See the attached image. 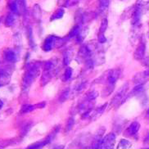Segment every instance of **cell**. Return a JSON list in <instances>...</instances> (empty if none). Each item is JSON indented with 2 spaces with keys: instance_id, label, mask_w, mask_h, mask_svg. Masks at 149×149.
Returning <instances> with one entry per match:
<instances>
[{
  "instance_id": "cell-1",
  "label": "cell",
  "mask_w": 149,
  "mask_h": 149,
  "mask_svg": "<svg viewBox=\"0 0 149 149\" xmlns=\"http://www.w3.org/2000/svg\"><path fill=\"white\" fill-rule=\"evenodd\" d=\"M42 64L39 61H33L27 64V67L23 75L22 88L23 91H27L31 88L32 84L40 75Z\"/></svg>"
},
{
  "instance_id": "cell-2",
  "label": "cell",
  "mask_w": 149,
  "mask_h": 149,
  "mask_svg": "<svg viewBox=\"0 0 149 149\" xmlns=\"http://www.w3.org/2000/svg\"><path fill=\"white\" fill-rule=\"evenodd\" d=\"M56 70V63L53 60L45 61L43 65V73L41 75V85L44 86L52 79Z\"/></svg>"
},
{
  "instance_id": "cell-3",
  "label": "cell",
  "mask_w": 149,
  "mask_h": 149,
  "mask_svg": "<svg viewBox=\"0 0 149 149\" xmlns=\"http://www.w3.org/2000/svg\"><path fill=\"white\" fill-rule=\"evenodd\" d=\"M128 88H129V84L125 83V84H123L120 88V90L117 92V93L111 99V105L112 107H118L121 104H123L125 101L127 99L126 93H127Z\"/></svg>"
},
{
  "instance_id": "cell-4",
  "label": "cell",
  "mask_w": 149,
  "mask_h": 149,
  "mask_svg": "<svg viewBox=\"0 0 149 149\" xmlns=\"http://www.w3.org/2000/svg\"><path fill=\"white\" fill-rule=\"evenodd\" d=\"M116 136L114 133H109L102 139L100 148H112L114 147Z\"/></svg>"
},
{
  "instance_id": "cell-5",
  "label": "cell",
  "mask_w": 149,
  "mask_h": 149,
  "mask_svg": "<svg viewBox=\"0 0 149 149\" xmlns=\"http://www.w3.org/2000/svg\"><path fill=\"white\" fill-rule=\"evenodd\" d=\"M106 73H107L106 79H107V84L115 85L116 82L120 77V70H118V69H111Z\"/></svg>"
},
{
  "instance_id": "cell-6",
  "label": "cell",
  "mask_w": 149,
  "mask_h": 149,
  "mask_svg": "<svg viewBox=\"0 0 149 149\" xmlns=\"http://www.w3.org/2000/svg\"><path fill=\"white\" fill-rule=\"evenodd\" d=\"M57 36L54 35H49L44 41V44L42 46V48L44 52H49L53 48L55 44H57Z\"/></svg>"
},
{
  "instance_id": "cell-7",
  "label": "cell",
  "mask_w": 149,
  "mask_h": 149,
  "mask_svg": "<svg viewBox=\"0 0 149 149\" xmlns=\"http://www.w3.org/2000/svg\"><path fill=\"white\" fill-rule=\"evenodd\" d=\"M105 132V129L103 127L99 128V130L96 132V134L93 135V140L92 143V148H100L102 139V134Z\"/></svg>"
},
{
  "instance_id": "cell-8",
  "label": "cell",
  "mask_w": 149,
  "mask_h": 149,
  "mask_svg": "<svg viewBox=\"0 0 149 149\" xmlns=\"http://www.w3.org/2000/svg\"><path fill=\"white\" fill-rule=\"evenodd\" d=\"M45 107V102H40V103H37L35 105H31V104H26L22 107L21 109V113L22 114H26V113H30L31 111H35L36 109H40V108H44Z\"/></svg>"
},
{
  "instance_id": "cell-9",
  "label": "cell",
  "mask_w": 149,
  "mask_h": 149,
  "mask_svg": "<svg viewBox=\"0 0 149 149\" xmlns=\"http://www.w3.org/2000/svg\"><path fill=\"white\" fill-rule=\"evenodd\" d=\"M53 139V138L52 136L50 135V134H48L44 139L41 141H38V142H36L35 143H33V144H31L28 146V148L30 149H38V148H44L45 147L46 145H48V143H50L52 140Z\"/></svg>"
},
{
  "instance_id": "cell-10",
  "label": "cell",
  "mask_w": 149,
  "mask_h": 149,
  "mask_svg": "<svg viewBox=\"0 0 149 149\" xmlns=\"http://www.w3.org/2000/svg\"><path fill=\"white\" fill-rule=\"evenodd\" d=\"M140 129V124L137 121L132 122L129 127L126 129V130L125 132V135L127 137H130V136H134L135 134H138V132L139 131Z\"/></svg>"
},
{
  "instance_id": "cell-11",
  "label": "cell",
  "mask_w": 149,
  "mask_h": 149,
  "mask_svg": "<svg viewBox=\"0 0 149 149\" xmlns=\"http://www.w3.org/2000/svg\"><path fill=\"white\" fill-rule=\"evenodd\" d=\"M107 107V103H105V104H103L102 107L97 108V109L92 110L91 111V113H90V117H89V119H91L92 120H95L98 117H100L102 115V113L105 111Z\"/></svg>"
},
{
  "instance_id": "cell-12",
  "label": "cell",
  "mask_w": 149,
  "mask_h": 149,
  "mask_svg": "<svg viewBox=\"0 0 149 149\" xmlns=\"http://www.w3.org/2000/svg\"><path fill=\"white\" fill-rule=\"evenodd\" d=\"M145 50H146V45L144 43H141L138 46V48H136L135 52H134V58L136 60H142L144 58L145 56Z\"/></svg>"
},
{
  "instance_id": "cell-13",
  "label": "cell",
  "mask_w": 149,
  "mask_h": 149,
  "mask_svg": "<svg viewBox=\"0 0 149 149\" xmlns=\"http://www.w3.org/2000/svg\"><path fill=\"white\" fill-rule=\"evenodd\" d=\"M3 57L8 62H15L17 61V55L13 49H6L3 51Z\"/></svg>"
},
{
  "instance_id": "cell-14",
  "label": "cell",
  "mask_w": 149,
  "mask_h": 149,
  "mask_svg": "<svg viewBox=\"0 0 149 149\" xmlns=\"http://www.w3.org/2000/svg\"><path fill=\"white\" fill-rule=\"evenodd\" d=\"M11 79V72L6 70L4 68H1V86L8 84Z\"/></svg>"
},
{
  "instance_id": "cell-15",
  "label": "cell",
  "mask_w": 149,
  "mask_h": 149,
  "mask_svg": "<svg viewBox=\"0 0 149 149\" xmlns=\"http://www.w3.org/2000/svg\"><path fill=\"white\" fill-rule=\"evenodd\" d=\"M141 16H142V12H141L140 8H137L134 11L133 15H132V24L134 26H139L140 23Z\"/></svg>"
},
{
  "instance_id": "cell-16",
  "label": "cell",
  "mask_w": 149,
  "mask_h": 149,
  "mask_svg": "<svg viewBox=\"0 0 149 149\" xmlns=\"http://www.w3.org/2000/svg\"><path fill=\"white\" fill-rule=\"evenodd\" d=\"M32 14L33 17L35 18V20H36L37 22H40L41 20V17H42V10L40 6L38 3H36L33 6L32 8Z\"/></svg>"
},
{
  "instance_id": "cell-17",
  "label": "cell",
  "mask_w": 149,
  "mask_h": 149,
  "mask_svg": "<svg viewBox=\"0 0 149 149\" xmlns=\"http://www.w3.org/2000/svg\"><path fill=\"white\" fill-rule=\"evenodd\" d=\"M9 8L10 11L16 15H20V11H19V6H18L17 0H12L11 2H9Z\"/></svg>"
},
{
  "instance_id": "cell-18",
  "label": "cell",
  "mask_w": 149,
  "mask_h": 149,
  "mask_svg": "<svg viewBox=\"0 0 149 149\" xmlns=\"http://www.w3.org/2000/svg\"><path fill=\"white\" fill-rule=\"evenodd\" d=\"M81 32V26H80V24H76L70 31L69 35H68V38H74V37H77L78 35L80 34Z\"/></svg>"
},
{
  "instance_id": "cell-19",
  "label": "cell",
  "mask_w": 149,
  "mask_h": 149,
  "mask_svg": "<svg viewBox=\"0 0 149 149\" xmlns=\"http://www.w3.org/2000/svg\"><path fill=\"white\" fill-rule=\"evenodd\" d=\"M143 90H144V84H139L138 85H136L135 87L133 88V90L131 91V93H130L128 96L131 97L132 95H138V94H139L140 93L143 92Z\"/></svg>"
},
{
  "instance_id": "cell-20",
  "label": "cell",
  "mask_w": 149,
  "mask_h": 149,
  "mask_svg": "<svg viewBox=\"0 0 149 149\" xmlns=\"http://www.w3.org/2000/svg\"><path fill=\"white\" fill-rule=\"evenodd\" d=\"M16 14L14 13H9L7 17H6V20H5V24H6V26L11 27L13 26L15 24V22H16V17H15Z\"/></svg>"
},
{
  "instance_id": "cell-21",
  "label": "cell",
  "mask_w": 149,
  "mask_h": 149,
  "mask_svg": "<svg viewBox=\"0 0 149 149\" xmlns=\"http://www.w3.org/2000/svg\"><path fill=\"white\" fill-rule=\"evenodd\" d=\"M64 15V9L62 8H60L57 9L55 11V13L51 16V18H50V21L53 22L54 20H57V19H61L63 17Z\"/></svg>"
},
{
  "instance_id": "cell-22",
  "label": "cell",
  "mask_w": 149,
  "mask_h": 149,
  "mask_svg": "<svg viewBox=\"0 0 149 149\" xmlns=\"http://www.w3.org/2000/svg\"><path fill=\"white\" fill-rule=\"evenodd\" d=\"M69 96H70V88H65V89L61 93V94H60L59 101L61 102H64L66 101V100L68 99Z\"/></svg>"
},
{
  "instance_id": "cell-23",
  "label": "cell",
  "mask_w": 149,
  "mask_h": 149,
  "mask_svg": "<svg viewBox=\"0 0 149 149\" xmlns=\"http://www.w3.org/2000/svg\"><path fill=\"white\" fill-rule=\"evenodd\" d=\"M72 52L71 51H66L63 54V63L65 66H67L70 63V60L72 59Z\"/></svg>"
},
{
  "instance_id": "cell-24",
  "label": "cell",
  "mask_w": 149,
  "mask_h": 149,
  "mask_svg": "<svg viewBox=\"0 0 149 149\" xmlns=\"http://www.w3.org/2000/svg\"><path fill=\"white\" fill-rule=\"evenodd\" d=\"M114 86L115 85L107 84V87L102 90V97H107L108 95H110L111 93L113 92V90H114Z\"/></svg>"
},
{
  "instance_id": "cell-25",
  "label": "cell",
  "mask_w": 149,
  "mask_h": 149,
  "mask_svg": "<svg viewBox=\"0 0 149 149\" xmlns=\"http://www.w3.org/2000/svg\"><path fill=\"white\" fill-rule=\"evenodd\" d=\"M97 96H98V92L93 90V91L88 93L84 99L85 100H88V101H95V99L97 97Z\"/></svg>"
},
{
  "instance_id": "cell-26",
  "label": "cell",
  "mask_w": 149,
  "mask_h": 149,
  "mask_svg": "<svg viewBox=\"0 0 149 149\" xmlns=\"http://www.w3.org/2000/svg\"><path fill=\"white\" fill-rule=\"evenodd\" d=\"M97 2H98L99 8L101 9L102 12L106 11L109 6V0H97Z\"/></svg>"
},
{
  "instance_id": "cell-27",
  "label": "cell",
  "mask_w": 149,
  "mask_h": 149,
  "mask_svg": "<svg viewBox=\"0 0 149 149\" xmlns=\"http://www.w3.org/2000/svg\"><path fill=\"white\" fill-rule=\"evenodd\" d=\"M72 69L70 67H67L64 72V74L62 75V80L63 81H67L70 79V77L72 76Z\"/></svg>"
},
{
  "instance_id": "cell-28",
  "label": "cell",
  "mask_w": 149,
  "mask_h": 149,
  "mask_svg": "<svg viewBox=\"0 0 149 149\" xmlns=\"http://www.w3.org/2000/svg\"><path fill=\"white\" fill-rule=\"evenodd\" d=\"M131 143L127 139H121L118 145V148H129L131 147Z\"/></svg>"
},
{
  "instance_id": "cell-29",
  "label": "cell",
  "mask_w": 149,
  "mask_h": 149,
  "mask_svg": "<svg viewBox=\"0 0 149 149\" xmlns=\"http://www.w3.org/2000/svg\"><path fill=\"white\" fill-rule=\"evenodd\" d=\"M107 26H108V21L107 18H104L102 21L101 26L99 28V34H104L105 31L107 29Z\"/></svg>"
},
{
  "instance_id": "cell-30",
  "label": "cell",
  "mask_w": 149,
  "mask_h": 149,
  "mask_svg": "<svg viewBox=\"0 0 149 149\" xmlns=\"http://www.w3.org/2000/svg\"><path fill=\"white\" fill-rule=\"evenodd\" d=\"M74 119L73 117H70L68 121H67V124H66V132H69L72 130V128L74 126Z\"/></svg>"
},
{
  "instance_id": "cell-31",
  "label": "cell",
  "mask_w": 149,
  "mask_h": 149,
  "mask_svg": "<svg viewBox=\"0 0 149 149\" xmlns=\"http://www.w3.org/2000/svg\"><path fill=\"white\" fill-rule=\"evenodd\" d=\"M31 127V125H28V124H26V125H25L24 127L22 128V134H24V136L26 135L27 133L29 132V130H30Z\"/></svg>"
},
{
  "instance_id": "cell-32",
  "label": "cell",
  "mask_w": 149,
  "mask_h": 149,
  "mask_svg": "<svg viewBox=\"0 0 149 149\" xmlns=\"http://www.w3.org/2000/svg\"><path fill=\"white\" fill-rule=\"evenodd\" d=\"M70 0H58V3L60 6H63V7H67L68 4H70Z\"/></svg>"
},
{
  "instance_id": "cell-33",
  "label": "cell",
  "mask_w": 149,
  "mask_h": 149,
  "mask_svg": "<svg viewBox=\"0 0 149 149\" xmlns=\"http://www.w3.org/2000/svg\"><path fill=\"white\" fill-rule=\"evenodd\" d=\"M98 41H99L101 44H104V43L107 42V39H106L104 34H99V35H98Z\"/></svg>"
},
{
  "instance_id": "cell-34",
  "label": "cell",
  "mask_w": 149,
  "mask_h": 149,
  "mask_svg": "<svg viewBox=\"0 0 149 149\" xmlns=\"http://www.w3.org/2000/svg\"><path fill=\"white\" fill-rule=\"evenodd\" d=\"M149 3V0H139L138 2V6L141 7V6H144L147 5Z\"/></svg>"
},
{
  "instance_id": "cell-35",
  "label": "cell",
  "mask_w": 149,
  "mask_h": 149,
  "mask_svg": "<svg viewBox=\"0 0 149 149\" xmlns=\"http://www.w3.org/2000/svg\"><path fill=\"white\" fill-rule=\"evenodd\" d=\"M28 37H29V39H30V44H31V46L33 47V42H32V40H33V38H32V31H31V28L29 29V31H28Z\"/></svg>"
},
{
  "instance_id": "cell-36",
  "label": "cell",
  "mask_w": 149,
  "mask_h": 149,
  "mask_svg": "<svg viewBox=\"0 0 149 149\" xmlns=\"http://www.w3.org/2000/svg\"><path fill=\"white\" fill-rule=\"evenodd\" d=\"M144 143L145 144H149V133L148 134V135L146 136V138H145L144 139Z\"/></svg>"
},
{
  "instance_id": "cell-37",
  "label": "cell",
  "mask_w": 149,
  "mask_h": 149,
  "mask_svg": "<svg viewBox=\"0 0 149 149\" xmlns=\"http://www.w3.org/2000/svg\"><path fill=\"white\" fill-rule=\"evenodd\" d=\"M3 106V101H1V109H2V107Z\"/></svg>"
},
{
  "instance_id": "cell-38",
  "label": "cell",
  "mask_w": 149,
  "mask_h": 149,
  "mask_svg": "<svg viewBox=\"0 0 149 149\" xmlns=\"http://www.w3.org/2000/svg\"><path fill=\"white\" fill-rule=\"evenodd\" d=\"M147 115H148V116H149V108L148 109V111H147Z\"/></svg>"
}]
</instances>
